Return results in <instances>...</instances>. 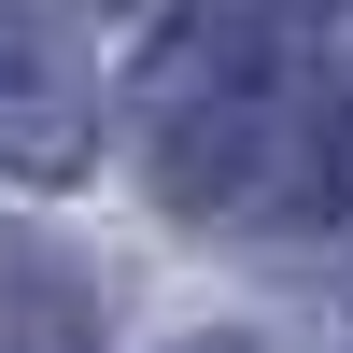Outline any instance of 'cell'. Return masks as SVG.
<instances>
[{
    "label": "cell",
    "mask_w": 353,
    "mask_h": 353,
    "mask_svg": "<svg viewBox=\"0 0 353 353\" xmlns=\"http://www.w3.org/2000/svg\"><path fill=\"white\" fill-rule=\"evenodd\" d=\"M184 353H241V339H184Z\"/></svg>",
    "instance_id": "cell-4"
},
{
    "label": "cell",
    "mask_w": 353,
    "mask_h": 353,
    "mask_svg": "<svg viewBox=\"0 0 353 353\" xmlns=\"http://www.w3.org/2000/svg\"><path fill=\"white\" fill-rule=\"evenodd\" d=\"M85 156H99V113H85L71 43H57L43 14H14V0H0V170H28V184H71Z\"/></svg>",
    "instance_id": "cell-1"
},
{
    "label": "cell",
    "mask_w": 353,
    "mask_h": 353,
    "mask_svg": "<svg viewBox=\"0 0 353 353\" xmlns=\"http://www.w3.org/2000/svg\"><path fill=\"white\" fill-rule=\"evenodd\" d=\"M0 353H99V297L43 241H0Z\"/></svg>",
    "instance_id": "cell-2"
},
{
    "label": "cell",
    "mask_w": 353,
    "mask_h": 353,
    "mask_svg": "<svg viewBox=\"0 0 353 353\" xmlns=\"http://www.w3.org/2000/svg\"><path fill=\"white\" fill-rule=\"evenodd\" d=\"M297 212H353V85L311 113V156H297Z\"/></svg>",
    "instance_id": "cell-3"
}]
</instances>
